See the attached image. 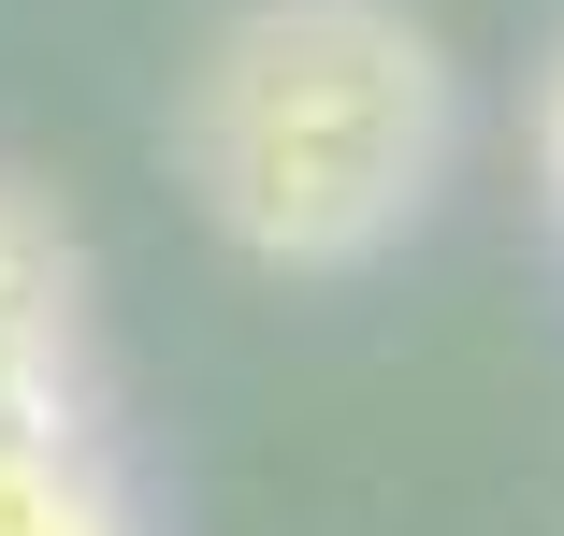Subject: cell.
<instances>
[{"label":"cell","mask_w":564,"mask_h":536,"mask_svg":"<svg viewBox=\"0 0 564 536\" xmlns=\"http://www.w3.org/2000/svg\"><path fill=\"white\" fill-rule=\"evenodd\" d=\"M160 146L232 261L362 276L434 218L464 160V73L405 0H232L174 73Z\"/></svg>","instance_id":"obj_1"},{"label":"cell","mask_w":564,"mask_h":536,"mask_svg":"<svg viewBox=\"0 0 564 536\" xmlns=\"http://www.w3.org/2000/svg\"><path fill=\"white\" fill-rule=\"evenodd\" d=\"M0 536H145L87 377H0Z\"/></svg>","instance_id":"obj_2"},{"label":"cell","mask_w":564,"mask_h":536,"mask_svg":"<svg viewBox=\"0 0 564 536\" xmlns=\"http://www.w3.org/2000/svg\"><path fill=\"white\" fill-rule=\"evenodd\" d=\"M0 377H87V233L15 160H0Z\"/></svg>","instance_id":"obj_3"},{"label":"cell","mask_w":564,"mask_h":536,"mask_svg":"<svg viewBox=\"0 0 564 536\" xmlns=\"http://www.w3.org/2000/svg\"><path fill=\"white\" fill-rule=\"evenodd\" d=\"M535 160H550V218H564V58H550V101H535Z\"/></svg>","instance_id":"obj_4"}]
</instances>
